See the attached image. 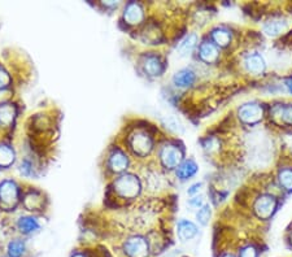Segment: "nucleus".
<instances>
[{
  "label": "nucleus",
  "mask_w": 292,
  "mask_h": 257,
  "mask_svg": "<svg viewBox=\"0 0 292 257\" xmlns=\"http://www.w3.org/2000/svg\"><path fill=\"white\" fill-rule=\"evenodd\" d=\"M248 159L257 168L265 167L270 162L271 143L268 135L261 132L252 133L248 137Z\"/></svg>",
  "instance_id": "1"
},
{
  "label": "nucleus",
  "mask_w": 292,
  "mask_h": 257,
  "mask_svg": "<svg viewBox=\"0 0 292 257\" xmlns=\"http://www.w3.org/2000/svg\"><path fill=\"white\" fill-rule=\"evenodd\" d=\"M115 190L123 199H134L140 194L142 185L134 174H123L115 182Z\"/></svg>",
  "instance_id": "2"
},
{
  "label": "nucleus",
  "mask_w": 292,
  "mask_h": 257,
  "mask_svg": "<svg viewBox=\"0 0 292 257\" xmlns=\"http://www.w3.org/2000/svg\"><path fill=\"white\" fill-rule=\"evenodd\" d=\"M129 144L133 152L138 156H147L152 151L153 142L152 138L144 132H135L129 138Z\"/></svg>",
  "instance_id": "3"
},
{
  "label": "nucleus",
  "mask_w": 292,
  "mask_h": 257,
  "mask_svg": "<svg viewBox=\"0 0 292 257\" xmlns=\"http://www.w3.org/2000/svg\"><path fill=\"white\" fill-rule=\"evenodd\" d=\"M183 152L180 147L175 144H167L161 148L160 152V160L162 165L168 169H174L182 164Z\"/></svg>",
  "instance_id": "4"
},
{
  "label": "nucleus",
  "mask_w": 292,
  "mask_h": 257,
  "mask_svg": "<svg viewBox=\"0 0 292 257\" xmlns=\"http://www.w3.org/2000/svg\"><path fill=\"white\" fill-rule=\"evenodd\" d=\"M254 213L259 218L269 219L277 209V199L271 195H261L254 201Z\"/></svg>",
  "instance_id": "5"
},
{
  "label": "nucleus",
  "mask_w": 292,
  "mask_h": 257,
  "mask_svg": "<svg viewBox=\"0 0 292 257\" xmlns=\"http://www.w3.org/2000/svg\"><path fill=\"white\" fill-rule=\"evenodd\" d=\"M238 115H239L242 122L247 123V125H254V123H259L262 120L264 109L257 103H248V104H244L239 108Z\"/></svg>",
  "instance_id": "6"
},
{
  "label": "nucleus",
  "mask_w": 292,
  "mask_h": 257,
  "mask_svg": "<svg viewBox=\"0 0 292 257\" xmlns=\"http://www.w3.org/2000/svg\"><path fill=\"white\" fill-rule=\"evenodd\" d=\"M148 243L142 236H133L125 243V252L129 257H147Z\"/></svg>",
  "instance_id": "7"
},
{
  "label": "nucleus",
  "mask_w": 292,
  "mask_h": 257,
  "mask_svg": "<svg viewBox=\"0 0 292 257\" xmlns=\"http://www.w3.org/2000/svg\"><path fill=\"white\" fill-rule=\"evenodd\" d=\"M142 66L143 70L151 77L161 76L164 71V63H162L161 58L155 53H148V55L143 56Z\"/></svg>",
  "instance_id": "8"
},
{
  "label": "nucleus",
  "mask_w": 292,
  "mask_h": 257,
  "mask_svg": "<svg viewBox=\"0 0 292 257\" xmlns=\"http://www.w3.org/2000/svg\"><path fill=\"white\" fill-rule=\"evenodd\" d=\"M19 200V186L13 181H3L0 183V201L4 205H14Z\"/></svg>",
  "instance_id": "9"
},
{
  "label": "nucleus",
  "mask_w": 292,
  "mask_h": 257,
  "mask_svg": "<svg viewBox=\"0 0 292 257\" xmlns=\"http://www.w3.org/2000/svg\"><path fill=\"white\" fill-rule=\"evenodd\" d=\"M143 17H144V12H143L142 6H140L139 3L131 2V3H129L127 6L125 7L123 20H125L126 24L138 25L143 21Z\"/></svg>",
  "instance_id": "10"
},
{
  "label": "nucleus",
  "mask_w": 292,
  "mask_h": 257,
  "mask_svg": "<svg viewBox=\"0 0 292 257\" xmlns=\"http://www.w3.org/2000/svg\"><path fill=\"white\" fill-rule=\"evenodd\" d=\"M244 65H246V69L249 71V73L254 74V76H259V74H262L266 69V64H265L264 58H262L260 53H251L244 60Z\"/></svg>",
  "instance_id": "11"
},
{
  "label": "nucleus",
  "mask_w": 292,
  "mask_h": 257,
  "mask_svg": "<svg viewBox=\"0 0 292 257\" xmlns=\"http://www.w3.org/2000/svg\"><path fill=\"white\" fill-rule=\"evenodd\" d=\"M199 56L204 63L214 64L218 60V49L210 42H203L199 48Z\"/></svg>",
  "instance_id": "12"
},
{
  "label": "nucleus",
  "mask_w": 292,
  "mask_h": 257,
  "mask_svg": "<svg viewBox=\"0 0 292 257\" xmlns=\"http://www.w3.org/2000/svg\"><path fill=\"white\" fill-rule=\"evenodd\" d=\"M270 115L278 122L292 126V105H276L270 111Z\"/></svg>",
  "instance_id": "13"
},
{
  "label": "nucleus",
  "mask_w": 292,
  "mask_h": 257,
  "mask_svg": "<svg viewBox=\"0 0 292 257\" xmlns=\"http://www.w3.org/2000/svg\"><path fill=\"white\" fill-rule=\"evenodd\" d=\"M196 77H195V73L191 70V69H182V70L177 71L173 77V82L177 87L185 88L189 87V86L194 85Z\"/></svg>",
  "instance_id": "14"
},
{
  "label": "nucleus",
  "mask_w": 292,
  "mask_h": 257,
  "mask_svg": "<svg viewBox=\"0 0 292 257\" xmlns=\"http://www.w3.org/2000/svg\"><path fill=\"white\" fill-rule=\"evenodd\" d=\"M177 233H178V236H179L180 241L187 242V241H190V239H192L195 235H196L197 227H196V225L192 224L191 221L180 219V221L178 222Z\"/></svg>",
  "instance_id": "15"
},
{
  "label": "nucleus",
  "mask_w": 292,
  "mask_h": 257,
  "mask_svg": "<svg viewBox=\"0 0 292 257\" xmlns=\"http://www.w3.org/2000/svg\"><path fill=\"white\" fill-rule=\"evenodd\" d=\"M262 30H264L265 35L276 38L287 30V22L283 20H271V21H268L264 25Z\"/></svg>",
  "instance_id": "16"
},
{
  "label": "nucleus",
  "mask_w": 292,
  "mask_h": 257,
  "mask_svg": "<svg viewBox=\"0 0 292 257\" xmlns=\"http://www.w3.org/2000/svg\"><path fill=\"white\" fill-rule=\"evenodd\" d=\"M127 165H129V160L125 153L120 150L113 151L112 155H111L110 157L111 169L116 173H121L123 172V170L127 169Z\"/></svg>",
  "instance_id": "17"
},
{
  "label": "nucleus",
  "mask_w": 292,
  "mask_h": 257,
  "mask_svg": "<svg viewBox=\"0 0 292 257\" xmlns=\"http://www.w3.org/2000/svg\"><path fill=\"white\" fill-rule=\"evenodd\" d=\"M197 172V165L194 160H186L182 164L178 167L177 169V175L178 178H180L182 181L185 179H189V178L194 177Z\"/></svg>",
  "instance_id": "18"
},
{
  "label": "nucleus",
  "mask_w": 292,
  "mask_h": 257,
  "mask_svg": "<svg viewBox=\"0 0 292 257\" xmlns=\"http://www.w3.org/2000/svg\"><path fill=\"white\" fill-rule=\"evenodd\" d=\"M17 109L13 104H0V123L3 125H11L13 120L16 118Z\"/></svg>",
  "instance_id": "19"
},
{
  "label": "nucleus",
  "mask_w": 292,
  "mask_h": 257,
  "mask_svg": "<svg viewBox=\"0 0 292 257\" xmlns=\"http://www.w3.org/2000/svg\"><path fill=\"white\" fill-rule=\"evenodd\" d=\"M197 44V35L196 34H190L186 36L178 46V52L180 56H189L190 53L195 49Z\"/></svg>",
  "instance_id": "20"
},
{
  "label": "nucleus",
  "mask_w": 292,
  "mask_h": 257,
  "mask_svg": "<svg viewBox=\"0 0 292 257\" xmlns=\"http://www.w3.org/2000/svg\"><path fill=\"white\" fill-rule=\"evenodd\" d=\"M19 229L24 234H33L39 230V224L35 218L29 216H24L19 219Z\"/></svg>",
  "instance_id": "21"
},
{
  "label": "nucleus",
  "mask_w": 292,
  "mask_h": 257,
  "mask_svg": "<svg viewBox=\"0 0 292 257\" xmlns=\"http://www.w3.org/2000/svg\"><path fill=\"white\" fill-rule=\"evenodd\" d=\"M14 151L11 145L0 144V168H8L14 161Z\"/></svg>",
  "instance_id": "22"
},
{
  "label": "nucleus",
  "mask_w": 292,
  "mask_h": 257,
  "mask_svg": "<svg viewBox=\"0 0 292 257\" xmlns=\"http://www.w3.org/2000/svg\"><path fill=\"white\" fill-rule=\"evenodd\" d=\"M212 38H213L214 43L218 44L220 47H226L231 42V34L226 29L218 28L212 31Z\"/></svg>",
  "instance_id": "23"
},
{
  "label": "nucleus",
  "mask_w": 292,
  "mask_h": 257,
  "mask_svg": "<svg viewBox=\"0 0 292 257\" xmlns=\"http://www.w3.org/2000/svg\"><path fill=\"white\" fill-rule=\"evenodd\" d=\"M24 204L29 211H38L42 207V204H43V199H42V196L38 192H30L28 196L25 197Z\"/></svg>",
  "instance_id": "24"
},
{
  "label": "nucleus",
  "mask_w": 292,
  "mask_h": 257,
  "mask_svg": "<svg viewBox=\"0 0 292 257\" xmlns=\"http://www.w3.org/2000/svg\"><path fill=\"white\" fill-rule=\"evenodd\" d=\"M279 183L286 191H292V169H283L279 172Z\"/></svg>",
  "instance_id": "25"
},
{
  "label": "nucleus",
  "mask_w": 292,
  "mask_h": 257,
  "mask_svg": "<svg viewBox=\"0 0 292 257\" xmlns=\"http://www.w3.org/2000/svg\"><path fill=\"white\" fill-rule=\"evenodd\" d=\"M25 252V243L22 241H12L8 246L9 257H21Z\"/></svg>",
  "instance_id": "26"
},
{
  "label": "nucleus",
  "mask_w": 292,
  "mask_h": 257,
  "mask_svg": "<svg viewBox=\"0 0 292 257\" xmlns=\"http://www.w3.org/2000/svg\"><path fill=\"white\" fill-rule=\"evenodd\" d=\"M210 216H212L210 207L208 204H205V205H203L202 208L199 209V212H197V214H196V218H197V221H199L202 225H207L208 222H209Z\"/></svg>",
  "instance_id": "27"
},
{
  "label": "nucleus",
  "mask_w": 292,
  "mask_h": 257,
  "mask_svg": "<svg viewBox=\"0 0 292 257\" xmlns=\"http://www.w3.org/2000/svg\"><path fill=\"white\" fill-rule=\"evenodd\" d=\"M147 182L148 186L152 190H157L158 187L161 186V178L158 177V174H156V173H153V174H151L150 177L147 178Z\"/></svg>",
  "instance_id": "28"
},
{
  "label": "nucleus",
  "mask_w": 292,
  "mask_h": 257,
  "mask_svg": "<svg viewBox=\"0 0 292 257\" xmlns=\"http://www.w3.org/2000/svg\"><path fill=\"white\" fill-rule=\"evenodd\" d=\"M9 82H11V77H9V74L7 73L3 68H0V90L8 87Z\"/></svg>",
  "instance_id": "29"
},
{
  "label": "nucleus",
  "mask_w": 292,
  "mask_h": 257,
  "mask_svg": "<svg viewBox=\"0 0 292 257\" xmlns=\"http://www.w3.org/2000/svg\"><path fill=\"white\" fill-rule=\"evenodd\" d=\"M241 257H257V249L253 246H247L242 249Z\"/></svg>",
  "instance_id": "30"
},
{
  "label": "nucleus",
  "mask_w": 292,
  "mask_h": 257,
  "mask_svg": "<svg viewBox=\"0 0 292 257\" xmlns=\"http://www.w3.org/2000/svg\"><path fill=\"white\" fill-rule=\"evenodd\" d=\"M191 205H194V207H196V208H202L203 207V203H204V197L202 196V195H196L195 197H192L191 199Z\"/></svg>",
  "instance_id": "31"
},
{
  "label": "nucleus",
  "mask_w": 292,
  "mask_h": 257,
  "mask_svg": "<svg viewBox=\"0 0 292 257\" xmlns=\"http://www.w3.org/2000/svg\"><path fill=\"white\" fill-rule=\"evenodd\" d=\"M31 172H33V169H31V165L29 164L28 161H25L21 164V173L24 175H30Z\"/></svg>",
  "instance_id": "32"
},
{
  "label": "nucleus",
  "mask_w": 292,
  "mask_h": 257,
  "mask_svg": "<svg viewBox=\"0 0 292 257\" xmlns=\"http://www.w3.org/2000/svg\"><path fill=\"white\" fill-rule=\"evenodd\" d=\"M200 189H202V183H195L190 187L189 190V195H197L199 194Z\"/></svg>",
  "instance_id": "33"
},
{
  "label": "nucleus",
  "mask_w": 292,
  "mask_h": 257,
  "mask_svg": "<svg viewBox=\"0 0 292 257\" xmlns=\"http://www.w3.org/2000/svg\"><path fill=\"white\" fill-rule=\"evenodd\" d=\"M286 87L287 90H288V93L292 94V77L286 81Z\"/></svg>",
  "instance_id": "34"
},
{
  "label": "nucleus",
  "mask_w": 292,
  "mask_h": 257,
  "mask_svg": "<svg viewBox=\"0 0 292 257\" xmlns=\"http://www.w3.org/2000/svg\"><path fill=\"white\" fill-rule=\"evenodd\" d=\"M222 257H235L234 254H231V253H227V254H225V256H222Z\"/></svg>",
  "instance_id": "35"
},
{
  "label": "nucleus",
  "mask_w": 292,
  "mask_h": 257,
  "mask_svg": "<svg viewBox=\"0 0 292 257\" xmlns=\"http://www.w3.org/2000/svg\"><path fill=\"white\" fill-rule=\"evenodd\" d=\"M291 243H292V236H291Z\"/></svg>",
  "instance_id": "36"
}]
</instances>
